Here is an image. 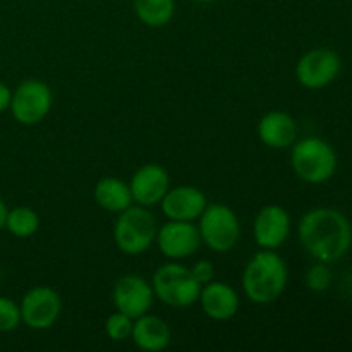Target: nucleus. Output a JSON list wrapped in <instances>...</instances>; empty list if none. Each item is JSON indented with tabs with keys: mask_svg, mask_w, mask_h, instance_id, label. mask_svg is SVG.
<instances>
[{
	"mask_svg": "<svg viewBox=\"0 0 352 352\" xmlns=\"http://www.w3.org/2000/svg\"><path fill=\"white\" fill-rule=\"evenodd\" d=\"M21 322L31 330L43 332L52 329L60 318L62 298L48 285H34L19 302Z\"/></svg>",
	"mask_w": 352,
	"mask_h": 352,
	"instance_id": "obj_9",
	"label": "nucleus"
},
{
	"mask_svg": "<svg viewBox=\"0 0 352 352\" xmlns=\"http://www.w3.org/2000/svg\"><path fill=\"white\" fill-rule=\"evenodd\" d=\"M131 340L138 349L144 352H162L172 342V330L162 316L144 313L134 320Z\"/></svg>",
	"mask_w": 352,
	"mask_h": 352,
	"instance_id": "obj_17",
	"label": "nucleus"
},
{
	"mask_svg": "<svg viewBox=\"0 0 352 352\" xmlns=\"http://www.w3.org/2000/svg\"><path fill=\"white\" fill-rule=\"evenodd\" d=\"M7 212H9V208H7L6 201H3V199L0 198V230H3V227H6Z\"/></svg>",
	"mask_w": 352,
	"mask_h": 352,
	"instance_id": "obj_26",
	"label": "nucleus"
},
{
	"mask_svg": "<svg viewBox=\"0 0 352 352\" xmlns=\"http://www.w3.org/2000/svg\"><path fill=\"white\" fill-rule=\"evenodd\" d=\"M298 239L315 261L337 263L352 246V223L339 210L318 206L301 217Z\"/></svg>",
	"mask_w": 352,
	"mask_h": 352,
	"instance_id": "obj_1",
	"label": "nucleus"
},
{
	"mask_svg": "<svg viewBox=\"0 0 352 352\" xmlns=\"http://www.w3.org/2000/svg\"><path fill=\"white\" fill-rule=\"evenodd\" d=\"M54 95L47 82L40 79H26L12 89L10 113L21 126H36L52 112Z\"/></svg>",
	"mask_w": 352,
	"mask_h": 352,
	"instance_id": "obj_7",
	"label": "nucleus"
},
{
	"mask_svg": "<svg viewBox=\"0 0 352 352\" xmlns=\"http://www.w3.org/2000/svg\"><path fill=\"white\" fill-rule=\"evenodd\" d=\"M292 230V220L280 205H265L253 220V239L260 250L277 251L287 243Z\"/></svg>",
	"mask_w": 352,
	"mask_h": 352,
	"instance_id": "obj_11",
	"label": "nucleus"
},
{
	"mask_svg": "<svg viewBox=\"0 0 352 352\" xmlns=\"http://www.w3.org/2000/svg\"><path fill=\"white\" fill-rule=\"evenodd\" d=\"M134 318L122 311H113L112 315L107 316L105 320V333L110 340L113 342H124V340L131 339L133 333Z\"/></svg>",
	"mask_w": 352,
	"mask_h": 352,
	"instance_id": "obj_22",
	"label": "nucleus"
},
{
	"mask_svg": "<svg viewBox=\"0 0 352 352\" xmlns=\"http://www.w3.org/2000/svg\"><path fill=\"white\" fill-rule=\"evenodd\" d=\"M339 167L337 151L329 141L318 136L296 140L291 146V168L299 181L306 184H325Z\"/></svg>",
	"mask_w": 352,
	"mask_h": 352,
	"instance_id": "obj_3",
	"label": "nucleus"
},
{
	"mask_svg": "<svg viewBox=\"0 0 352 352\" xmlns=\"http://www.w3.org/2000/svg\"><path fill=\"white\" fill-rule=\"evenodd\" d=\"M93 199L102 210L109 213H120L134 205L129 182L113 175H105L93 188Z\"/></svg>",
	"mask_w": 352,
	"mask_h": 352,
	"instance_id": "obj_18",
	"label": "nucleus"
},
{
	"mask_svg": "<svg viewBox=\"0 0 352 352\" xmlns=\"http://www.w3.org/2000/svg\"><path fill=\"white\" fill-rule=\"evenodd\" d=\"M298 122L284 110H270L260 119L258 140L270 150H289L298 140Z\"/></svg>",
	"mask_w": 352,
	"mask_h": 352,
	"instance_id": "obj_16",
	"label": "nucleus"
},
{
	"mask_svg": "<svg viewBox=\"0 0 352 352\" xmlns=\"http://www.w3.org/2000/svg\"><path fill=\"white\" fill-rule=\"evenodd\" d=\"M3 229L17 239L33 237L40 229V215L30 206H16V208L7 212Z\"/></svg>",
	"mask_w": 352,
	"mask_h": 352,
	"instance_id": "obj_20",
	"label": "nucleus"
},
{
	"mask_svg": "<svg viewBox=\"0 0 352 352\" xmlns=\"http://www.w3.org/2000/svg\"><path fill=\"white\" fill-rule=\"evenodd\" d=\"M21 309L16 301L0 296V333L14 332L21 325Z\"/></svg>",
	"mask_w": 352,
	"mask_h": 352,
	"instance_id": "obj_23",
	"label": "nucleus"
},
{
	"mask_svg": "<svg viewBox=\"0 0 352 352\" xmlns=\"http://www.w3.org/2000/svg\"><path fill=\"white\" fill-rule=\"evenodd\" d=\"M155 299L170 308H189L196 305L201 292V284L192 277L191 268L181 261L160 265L151 277Z\"/></svg>",
	"mask_w": 352,
	"mask_h": 352,
	"instance_id": "obj_5",
	"label": "nucleus"
},
{
	"mask_svg": "<svg viewBox=\"0 0 352 352\" xmlns=\"http://www.w3.org/2000/svg\"><path fill=\"white\" fill-rule=\"evenodd\" d=\"M189 268H191L192 277L201 284V287L205 284H208V282L215 280V265H213V261L206 260V258H201V260L195 261L192 267Z\"/></svg>",
	"mask_w": 352,
	"mask_h": 352,
	"instance_id": "obj_24",
	"label": "nucleus"
},
{
	"mask_svg": "<svg viewBox=\"0 0 352 352\" xmlns=\"http://www.w3.org/2000/svg\"><path fill=\"white\" fill-rule=\"evenodd\" d=\"M342 71V58L333 48H311L299 57L296 64V79L309 91L327 88L339 78Z\"/></svg>",
	"mask_w": 352,
	"mask_h": 352,
	"instance_id": "obj_8",
	"label": "nucleus"
},
{
	"mask_svg": "<svg viewBox=\"0 0 352 352\" xmlns=\"http://www.w3.org/2000/svg\"><path fill=\"white\" fill-rule=\"evenodd\" d=\"M10 98H12V89H10L6 82L0 81V113L9 110Z\"/></svg>",
	"mask_w": 352,
	"mask_h": 352,
	"instance_id": "obj_25",
	"label": "nucleus"
},
{
	"mask_svg": "<svg viewBox=\"0 0 352 352\" xmlns=\"http://www.w3.org/2000/svg\"><path fill=\"white\" fill-rule=\"evenodd\" d=\"M158 223L150 208L131 205L124 212L117 213L112 237L116 248L127 256H140L155 244Z\"/></svg>",
	"mask_w": 352,
	"mask_h": 352,
	"instance_id": "obj_4",
	"label": "nucleus"
},
{
	"mask_svg": "<svg viewBox=\"0 0 352 352\" xmlns=\"http://www.w3.org/2000/svg\"><path fill=\"white\" fill-rule=\"evenodd\" d=\"M129 188L136 205L151 208L160 205L164 196L170 189V175L162 165L146 164L134 172L129 181Z\"/></svg>",
	"mask_w": 352,
	"mask_h": 352,
	"instance_id": "obj_13",
	"label": "nucleus"
},
{
	"mask_svg": "<svg viewBox=\"0 0 352 352\" xmlns=\"http://www.w3.org/2000/svg\"><path fill=\"white\" fill-rule=\"evenodd\" d=\"M208 205L205 192L196 186H175L167 191L160 201L162 213L167 220L196 222Z\"/></svg>",
	"mask_w": 352,
	"mask_h": 352,
	"instance_id": "obj_14",
	"label": "nucleus"
},
{
	"mask_svg": "<svg viewBox=\"0 0 352 352\" xmlns=\"http://www.w3.org/2000/svg\"><path fill=\"white\" fill-rule=\"evenodd\" d=\"M112 302L117 311L129 315L131 318H140L144 313H150L155 302L151 282L141 275H122L113 284Z\"/></svg>",
	"mask_w": 352,
	"mask_h": 352,
	"instance_id": "obj_12",
	"label": "nucleus"
},
{
	"mask_svg": "<svg viewBox=\"0 0 352 352\" xmlns=\"http://www.w3.org/2000/svg\"><path fill=\"white\" fill-rule=\"evenodd\" d=\"M134 14L148 28H164L174 19L175 0H134Z\"/></svg>",
	"mask_w": 352,
	"mask_h": 352,
	"instance_id": "obj_19",
	"label": "nucleus"
},
{
	"mask_svg": "<svg viewBox=\"0 0 352 352\" xmlns=\"http://www.w3.org/2000/svg\"><path fill=\"white\" fill-rule=\"evenodd\" d=\"M195 2H199V3H215V2H219V0H195Z\"/></svg>",
	"mask_w": 352,
	"mask_h": 352,
	"instance_id": "obj_27",
	"label": "nucleus"
},
{
	"mask_svg": "<svg viewBox=\"0 0 352 352\" xmlns=\"http://www.w3.org/2000/svg\"><path fill=\"white\" fill-rule=\"evenodd\" d=\"M155 244L167 260L182 261L198 253L203 243L195 222L167 220L164 226L158 227Z\"/></svg>",
	"mask_w": 352,
	"mask_h": 352,
	"instance_id": "obj_10",
	"label": "nucleus"
},
{
	"mask_svg": "<svg viewBox=\"0 0 352 352\" xmlns=\"http://www.w3.org/2000/svg\"><path fill=\"white\" fill-rule=\"evenodd\" d=\"M201 243L213 253H229L241 237V222L230 206L223 203H208L198 219Z\"/></svg>",
	"mask_w": 352,
	"mask_h": 352,
	"instance_id": "obj_6",
	"label": "nucleus"
},
{
	"mask_svg": "<svg viewBox=\"0 0 352 352\" xmlns=\"http://www.w3.org/2000/svg\"><path fill=\"white\" fill-rule=\"evenodd\" d=\"M333 275L330 270L329 263H323V261H315L313 265H309L306 268L305 274V284L306 287L311 292H325L332 287Z\"/></svg>",
	"mask_w": 352,
	"mask_h": 352,
	"instance_id": "obj_21",
	"label": "nucleus"
},
{
	"mask_svg": "<svg viewBox=\"0 0 352 352\" xmlns=\"http://www.w3.org/2000/svg\"><path fill=\"white\" fill-rule=\"evenodd\" d=\"M198 302L205 316L213 322H229L241 308V298L236 289L222 280H212L203 285Z\"/></svg>",
	"mask_w": 352,
	"mask_h": 352,
	"instance_id": "obj_15",
	"label": "nucleus"
},
{
	"mask_svg": "<svg viewBox=\"0 0 352 352\" xmlns=\"http://www.w3.org/2000/svg\"><path fill=\"white\" fill-rule=\"evenodd\" d=\"M241 284L248 301L260 306L272 305L287 289V263L277 251L260 250L248 260Z\"/></svg>",
	"mask_w": 352,
	"mask_h": 352,
	"instance_id": "obj_2",
	"label": "nucleus"
}]
</instances>
